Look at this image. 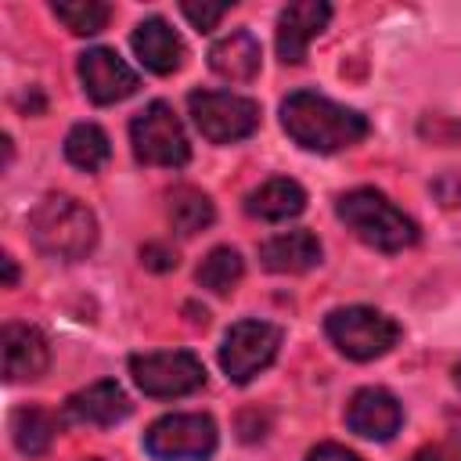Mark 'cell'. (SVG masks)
<instances>
[{
    "label": "cell",
    "mask_w": 461,
    "mask_h": 461,
    "mask_svg": "<svg viewBox=\"0 0 461 461\" xmlns=\"http://www.w3.org/2000/svg\"><path fill=\"white\" fill-rule=\"evenodd\" d=\"M281 126L299 148L321 151V155L353 148L367 137V119L357 108L335 104L331 97L313 94V90H295L285 97Z\"/></svg>",
    "instance_id": "1"
},
{
    "label": "cell",
    "mask_w": 461,
    "mask_h": 461,
    "mask_svg": "<svg viewBox=\"0 0 461 461\" xmlns=\"http://www.w3.org/2000/svg\"><path fill=\"white\" fill-rule=\"evenodd\" d=\"M335 212L364 245L378 252H403L418 241V223L375 187H357L339 194Z\"/></svg>",
    "instance_id": "2"
},
{
    "label": "cell",
    "mask_w": 461,
    "mask_h": 461,
    "mask_svg": "<svg viewBox=\"0 0 461 461\" xmlns=\"http://www.w3.org/2000/svg\"><path fill=\"white\" fill-rule=\"evenodd\" d=\"M29 238L50 259L72 263V259H83L97 245V220L83 202L68 194H47L29 212Z\"/></svg>",
    "instance_id": "3"
},
{
    "label": "cell",
    "mask_w": 461,
    "mask_h": 461,
    "mask_svg": "<svg viewBox=\"0 0 461 461\" xmlns=\"http://www.w3.org/2000/svg\"><path fill=\"white\" fill-rule=\"evenodd\" d=\"M328 339L349 360H375L385 357L400 342V324L371 306H339L324 321Z\"/></svg>",
    "instance_id": "4"
},
{
    "label": "cell",
    "mask_w": 461,
    "mask_h": 461,
    "mask_svg": "<svg viewBox=\"0 0 461 461\" xmlns=\"http://www.w3.org/2000/svg\"><path fill=\"white\" fill-rule=\"evenodd\" d=\"M187 112H191L198 133L212 144L245 140L259 126V104L252 97L227 94V90H194V94H187Z\"/></svg>",
    "instance_id": "5"
},
{
    "label": "cell",
    "mask_w": 461,
    "mask_h": 461,
    "mask_svg": "<svg viewBox=\"0 0 461 461\" xmlns=\"http://www.w3.org/2000/svg\"><path fill=\"white\" fill-rule=\"evenodd\" d=\"M130 144L137 162L144 166H166L176 169L191 158V144L187 133L180 126V119L173 115V108L166 101H151L144 112L133 115L130 122Z\"/></svg>",
    "instance_id": "6"
},
{
    "label": "cell",
    "mask_w": 461,
    "mask_h": 461,
    "mask_svg": "<svg viewBox=\"0 0 461 461\" xmlns=\"http://www.w3.org/2000/svg\"><path fill=\"white\" fill-rule=\"evenodd\" d=\"M130 375L144 396L155 400H173L187 396L205 385V367L194 353L173 349V353H133L130 357Z\"/></svg>",
    "instance_id": "7"
},
{
    "label": "cell",
    "mask_w": 461,
    "mask_h": 461,
    "mask_svg": "<svg viewBox=\"0 0 461 461\" xmlns=\"http://www.w3.org/2000/svg\"><path fill=\"white\" fill-rule=\"evenodd\" d=\"M155 461H205L216 450V421L209 414H166L144 432Z\"/></svg>",
    "instance_id": "8"
},
{
    "label": "cell",
    "mask_w": 461,
    "mask_h": 461,
    "mask_svg": "<svg viewBox=\"0 0 461 461\" xmlns=\"http://www.w3.org/2000/svg\"><path fill=\"white\" fill-rule=\"evenodd\" d=\"M281 349V328L277 324H267V321H238L227 335H223V346H220V367L230 382L245 385L252 382L263 367L274 364Z\"/></svg>",
    "instance_id": "9"
},
{
    "label": "cell",
    "mask_w": 461,
    "mask_h": 461,
    "mask_svg": "<svg viewBox=\"0 0 461 461\" xmlns=\"http://www.w3.org/2000/svg\"><path fill=\"white\" fill-rule=\"evenodd\" d=\"M79 83L94 104H115L126 101L140 79L137 72L112 50V47H90L79 54Z\"/></svg>",
    "instance_id": "10"
},
{
    "label": "cell",
    "mask_w": 461,
    "mask_h": 461,
    "mask_svg": "<svg viewBox=\"0 0 461 461\" xmlns=\"http://www.w3.org/2000/svg\"><path fill=\"white\" fill-rule=\"evenodd\" d=\"M331 18V7L324 0H299V4H288L281 14H277V58L285 65H299L306 58V47L313 36L324 32Z\"/></svg>",
    "instance_id": "11"
},
{
    "label": "cell",
    "mask_w": 461,
    "mask_h": 461,
    "mask_svg": "<svg viewBox=\"0 0 461 461\" xmlns=\"http://www.w3.org/2000/svg\"><path fill=\"white\" fill-rule=\"evenodd\" d=\"M403 421V407L389 389H357L346 407V425L364 439H393Z\"/></svg>",
    "instance_id": "12"
},
{
    "label": "cell",
    "mask_w": 461,
    "mask_h": 461,
    "mask_svg": "<svg viewBox=\"0 0 461 461\" xmlns=\"http://www.w3.org/2000/svg\"><path fill=\"white\" fill-rule=\"evenodd\" d=\"M50 346L40 328L32 324H7L4 328V378L7 382H32L47 371Z\"/></svg>",
    "instance_id": "13"
},
{
    "label": "cell",
    "mask_w": 461,
    "mask_h": 461,
    "mask_svg": "<svg viewBox=\"0 0 461 461\" xmlns=\"http://www.w3.org/2000/svg\"><path fill=\"white\" fill-rule=\"evenodd\" d=\"M133 54L140 58V65L155 76H169L184 65L187 58V47L184 40L176 36V29L162 18H144L137 29H133Z\"/></svg>",
    "instance_id": "14"
},
{
    "label": "cell",
    "mask_w": 461,
    "mask_h": 461,
    "mask_svg": "<svg viewBox=\"0 0 461 461\" xmlns=\"http://www.w3.org/2000/svg\"><path fill=\"white\" fill-rule=\"evenodd\" d=\"M65 414L83 425H115L130 414V396L119 389V382H94L68 396Z\"/></svg>",
    "instance_id": "15"
},
{
    "label": "cell",
    "mask_w": 461,
    "mask_h": 461,
    "mask_svg": "<svg viewBox=\"0 0 461 461\" xmlns=\"http://www.w3.org/2000/svg\"><path fill=\"white\" fill-rule=\"evenodd\" d=\"M259 40L249 29H234L220 36L209 50V68L230 83H249L259 72Z\"/></svg>",
    "instance_id": "16"
},
{
    "label": "cell",
    "mask_w": 461,
    "mask_h": 461,
    "mask_svg": "<svg viewBox=\"0 0 461 461\" xmlns=\"http://www.w3.org/2000/svg\"><path fill=\"white\" fill-rule=\"evenodd\" d=\"M259 263L274 274H303L321 263V241L310 230H285L259 245Z\"/></svg>",
    "instance_id": "17"
},
{
    "label": "cell",
    "mask_w": 461,
    "mask_h": 461,
    "mask_svg": "<svg viewBox=\"0 0 461 461\" xmlns=\"http://www.w3.org/2000/svg\"><path fill=\"white\" fill-rule=\"evenodd\" d=\"M303 209H306V191L288 176H270L256 191L245 194V212L256 220H267V223L292 220Z\"/></svg>",
    "instance_id": "18"
},
{
    "label": "cell",
    "mask_w": 461,
    "mask_h": 461,
    "mask_svg": "<svg viewBox=\"0 0 461 461\" xmlns=\"http://www.w3.org/2000/svg\"><path fill=\"white\" fill-rule=\"evenodd\" d=\"M212 216H216V209H212L205 191H198V187H173L169 191V223L176 234L191 238V234L205 230L212 223Z\"/></svg>",
    "instance_id": "19"
},
{
    "label": "cell",
    "mask_w": 461,
    "mask_h": 461,
    "mask_svg": "<svg viewBox=\"0 0 461 461\" xmlns=\"http://www.w3.org/2000/svg\"><path fill=\"white\" fill-rule=\"evenodd\" d=\"M112 155V144L104 137L101 126L94 122H76L65 137V158L76 166V169H86V173H97Z\"/></svg>",
    "instance_id": "20"
},
{
    "label": "cell",
    "mask_w": 461,
    "mask_h": 461,
    "mask_svg": "<svg viewBox=\"0 0 461 461\" xmlns=\"http://www.w3.org/2000/svg\"><path fill=\"white\" fill-rule=\"evenodd\" d=\"M54 432H58V425H54V418H50L43 407H18V411L11 414L14 447H18L22 454H29V457L43 454V450L50 447Z\"/></svg>",
    "instance_id": "21"
},
{
    "label": "cell",
    "mask_w": 461,
    "mask_h": 461,
    "mask_svg": "<svg viewBox=\"0 0 461 461\" xmlns=\"http://www.w3.org/2000/svg\"><path fill=\"white\" fill-rule=\"evenodd\" d=\"M241 274H245L241 256H238L234 249L220 245V249H212V252L202 259V267H198L194 277H198L202 288H209V292H216V295H227V292H234V285L241 281Z\"/></svg>",
    "instance_id": "22"
},
{
    "label": "cell",
    "mask_w": 461,
    "mask_h": 461,
    "mask_svg": "<svg viewBox=\"0 0 461 461\" xmlns=\"http://www.w3.org/2000/svg\"><path fill=\"white\" fill-rule=\"evenodd\" d=\"M54 18L76 36H94V32H101L108 25L112 7L101 4V0H58L54 4Z\"/></svg>",
    "instance_id": "23"
},
{
    "label": "cell",
    "mask_w": 461,
    "mask_h": 461,
    "mask_svg": "<svg viewBox=\"0 0 461 461\" xmlns=\"http://www.w3.org/2000/svg\"><path fill=\"white\" fill-rule=\"evenodd\" d=\"M180 11H184V18H187L198 32H212V29H216V22L230 11V4H194V0H184V4H180Z\"/></svg>",
    "instance_id": "24"
},
{
    "label": "cell",
    "mask_w": 461,
    "mask_h": 461,
    "mask_svg": "<svg viewBox=\"0 0 461 461\" xmlns=\"http://www.w3.org/2000/svg\"><path fill=\"white\" fill-rule=\"evenodd\" d=\"M140 263L148 267V270H173L176 267V252L173 249H166V245H144L140 249Z\"/></svg>",
    "instance_id": "25"
},
{
    "label": "cell",
    "mask_w": 461,
    "mask_h": 461,
    "mask_svg": "<svg viewBox=\"0 0 461 461\" xmlns=\"http://www.w3.org/2000/svg\"><path fill=\"white\" fill-rule=\"evenodd\" d=\"M432 191H436V198H439L443 205H461V173L439 176V180L432 184Z\"/></svg>",
    "instance_id": "26"
},
{
    "label": "cell",
    "mask_w": 461,
    "mask_h": 461,
    "mask_svg": "<svg viewBox=\"0 0 461 461\" xmlns=\"http://www.w3.org/2000/svg\"><path fill=\"white\" fill-rule=\"evenodd\" d=\"M306 461H360L353 450H346V447H339V443H321V447H313L310 450V457Z\"/></svg>",
    "instance_id": "27"
},
{
    "label": "cell",
    "mask_w": 461,
    "mask_h": 461,
    "mask_svg": "<svg viewBox=\"0 0 461 461\" xmlns=\"http://www.w3.org/2000/svg\"><path fill=\"white\" fill-rule=\"evenodd\" d=\"M407 461H461L457 454H450L447 447H421L418 454H411Z\"/></svg>",
    "instance_id": "28"
},
{
    "label": "cell",
    "mask_w": 461,
    "mask_h": 461,
    "mask_svg": "<svg viewBox=\"0 0 461 461\" xmlns=\"http://www.w3.org/2000/svg\"><path fill=\"white\" fill-rule=\"evenodd\" d=\"M0 263H4V285H7V288H14V281H18V267H14V259H11V256H4Z\"/></svg>",
    "instance_id": "29"
},
{
    "label": "cell",
    "mask_w": 461,
    "mask_h": 461,
    "mask_svg": "<svg viewBox=\"0 0 461 461\" xmlns=\"http://www.w3.org/2000/svg\"><path fill=\"white\" fill-rule=\"evenodd\" d=\"M454 382H457V389H461V360L454 364Z\"/></svg>",
    "instance_id": "30"
},
{
    "label": "cell",
    "mask_w": 461,
    "mask_h": 461,
    "mask_svg": "<svg viewBox=\"0 0 461 461\" xmlns=\"http://www.w3.org/2000/svg\"><path fill=\"white\" fill-rule=\"evenodd\" d=\"M90 461H97V457H90Z\"/></svg>",
    "instance_id": "31"
}]
</instances>
